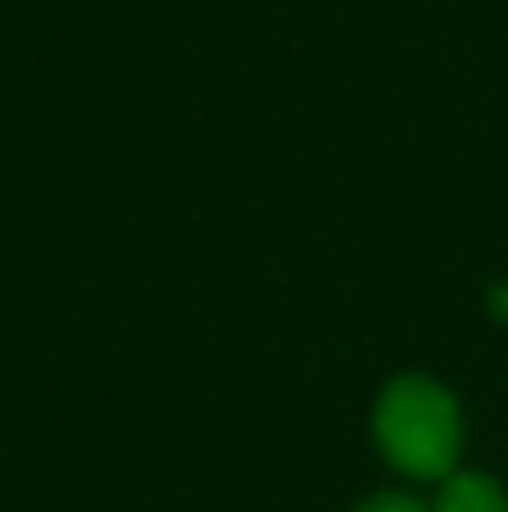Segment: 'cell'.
<instances>
[{"mask_svg": "<svg viewBox=\"0 0 508 512\" xmlns=\"http://www.w3.org/2000/svg\"><path fill=\"white\" fill-rule=\"evenodd\" d=\"M378 450L405 477H446L459 459V405L432 378H396L374 409Z\"/></svg>", "mask_w": 508, "mask_h": 512, "instance_id": "cell-1", "label": "cell"}, {"mask_svg": "<svg viewBox=\"0 0 508 512\" xmlns=\"http://www.w3.org/2000/svg\"><path fill=\"white\" fill-rule=\"evenodd\" d=\"M437 512H508V495L486 472H455L441 486Z\"/></svg>", "mask_w": 508, "mask_h": 512, "instance_id": "cell-2", "label": "cell"}, {"mask_svg": "<svg viewBox=\"0 0 508 512\" xmlns=\"http://www.w3.org/2000/svg\"><path fill=\"white\" fill-rule=\"evenodd\" d=\"M360 512H428V508L414 504L410 495H378V499H369Z\"/></svg>", "mask_w": 508, "mask_h": 512, "instance_id": "cell-3", "label": "cell"}, {"mask_svg": "<svg viewBox=\"0 0 508 512\" xmlns=\"http://www.w3.org/2000/svg\"><path fill=\"white\" fill-rule=\"evenodd\" d=\"M495 310H500V315H504V324H508V288L495 292Z\"/></svg>", "mask_w": 508, "mask_h": 512, "instance_id": "cell-4", "label": "cell"}]
</instances>
